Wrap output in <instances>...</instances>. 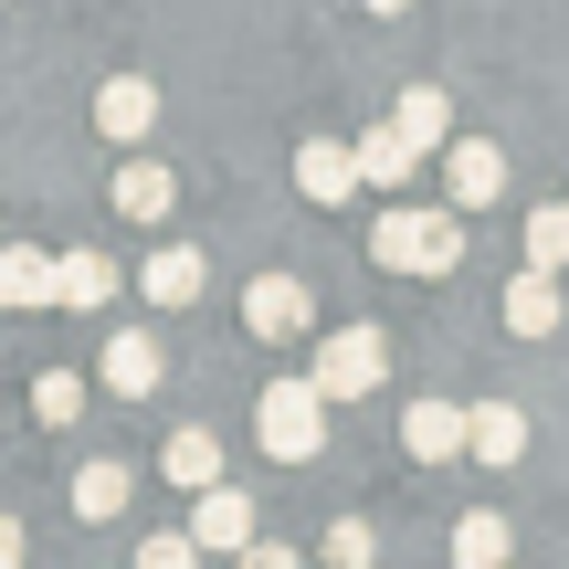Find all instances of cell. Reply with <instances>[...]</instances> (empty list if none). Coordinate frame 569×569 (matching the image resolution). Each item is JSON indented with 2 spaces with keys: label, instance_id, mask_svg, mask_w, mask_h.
<instances>
[{
  "label": "cell",
  "instance_id": "26",
  "mask_svg": "<svg viewBox=\"0 0 569 569\" xmlns=\"http://www.w3.org/2000/svg\"><path fill=\"white\" fill-rule=\"evenodd\" d=\"M232 569H296V549H274V538H253V549L232 559Z\"/></svg>",
  "mask_w": 569,
  "mask_h": 569
},
{
  "label": "cell",
  "instance_id": "12",
  "mask_svg": "<svg viewBox=\"0 0 569 569\" xmlns=\"http://www.w3.org/2000/svg\"><path fill=\"white\" fill-rule=\"evenodd\" d=\"M465 453H475V465H517V453H528V411H517V401L465 411Z\"/></svg>",
  "mask_w": 569,
  "mask_h": 569
},
{
  "label": "cell",
  "instance_id": "3",
  "mask_svg": "<svg viewBox=\"0 0 569 569\" xmlns=\"http://www.w3.org/2000/svg\"><path fill=\"white\" fill-rule=\"evenodd\" d=\"M380 369H390V338H380V327H338V338L317 348V369H306V380H317V401L338 411V401H369V390H380Z\"/></svg>",
  "mask_w": 569,
  "mask_h": 569
},
{
  "label": "cell",
  "instance_id": "16",
  "mask_svg": "<svg viewBox=\"0 0 569 569\" xmlns=\"http://www.w3.org/2000/svg\"><path fill=\"white\" fill-rule=\"evenodd\" d=\"M390 127H401L411 148H443L453 138V96H443V84H411V96L390 106Z\"/></svg>",
  "mask_w": 569,
  "mask_h": 569
},
{
  "label": "cell",
  "instance_id": "14",
  "mask_svg": "<svg viewBox=\"0 0 569 569\" xmlns=\"http://www.w3.org/2000/svg\"><path fill=\"white\" fill-rule=\"evenodd\" d=\"M106 296H117V264H106V253H53V306H74V317H96Z\"/></svg>",
  "mask_w": 569,
  "mask_h": 569
},
{
  "label": "cell",
  "instance_id": "24",
  "mask_svg": "<svg viewBox=\"0 0 569 569\" xmlns=\"http://www.w3.org/2000/svg\"><path fill=\"white\" fill-rule=\"evenodd\" d=\"M317 549H327V569H369V559H380V538H369L359 517H338V528H327Z\"/></svg>",
  "mask_w": 569,
  "mask_h": 569
},
{
  "label": "cell",
  "instance_id": "18",
  "mask_svg": "<svg viewBox=\"0 0 569 569\" xmlns=\"http://www.w3.org/2000/svg\"><path fill=\"white\" fill-rule=\"evenodd\" d=\"M201 274H211L201 253L169 243V253H148V274H138V284H148V306H190V296H201Z\"/></svg>",
  "mask_w": 569,
  "mask_h": 569
},
{
  "label": "cell",
  "instance_id": "19",
  "mask_svg": "<svg viewBox=\"0 0 569 569\" xmlns=\"http://www.w3.org/2000/svg\"><path fill=\"white\" fill-rule=\"evenodd\" d=\"M507 327H517V338H549V327H559V274H517L507 284Z\"/></svg>",
  "mask_w": 569,
  "mask_h": 569
},
{
  "label": "cell",
  "instance_id": "2",
  "mask_svg": "<svg viewBox=\"0 0 569 569\" xmlns=\"http://www.w3.org/2000/svg\"><path fill=\"white\" fill-rule=\"evenodd\" d=\"M253 432H264L274 465H317V453H327V401H317V380H264Z\"/></svg>",
  "mask_w": 569,
  "mask_h": 569
},
{
  "label": "cell",
  "instance_id": "5",
  "mask_svg": "<svg viewBox=\"0 0 569 569\" xmlns=\"http://www.w3.org/2000/svg\"><path fill=\"white\" fill-rule=\"evenodd\" d=\"M96 127L138 148L148 127H159V84H148V74H106V84H96Z\"/></svg>",
  "mask_w": 569,
  "mask_h": 569
},
{
  "label": "cell",
  "instance_id": "20",
  "mask_svg": "<svg viewBox=\"0 0 569 569\" xmlns=\"http://www.w3.org/2000/svg\"><path fill=\"white\" fill-rule=\"evenodd\" d=\"M169 190H180V180H169L159 159H127V169H117V211H127V222H159Z\"/></svg>",
  "mask_w": 569,
  "mask_h": 569
},
{
  "label": "cell",
  "instance_id": "10",
  "mask_svg": "<svg viewBox=\"0 0 569 569\" xmlns=\"http://www.w3.org/2000/svg\"><path fill=\"white\" fill-rule=\"evenodd\" d=\"M190 538H201V549H222V559H243L253 549V507L232 486H201V507H190Z\"/></svg>",
  "mask_w": 569,
  "mask_h": 569
},
{
  "label": "cell",
  "instance_id": "22",
  "mask_svg": "<svg viewBox=\"0 0 569 569\" xmlns=\"http://www.w3.org/2000/svg\"><path fill=\"white\" fill-rule=\"evenodd\" d=\"M528 264H538V274H569V201L528 211Z\"/></svg>",
  "mask_w": 569,
  "mask_h": 569
},
{
  "label": "cell",
  "instance_id": "25",
  "mask_svg": "<svg viewBox=\"0 0 569 569\" xmlns=\"http://www.w3.org/2000/svg\"><path fill=\"white\" fill-rule=\"evenodd\" d=\"M138 569H201V538H148Z\"/></svg>",
  "mask_w": 569,
  "mask_h": 569
},
{
  "label": "cell",
  "instance_id": "15",
  "mask_svg": "<svg viewBox=\"0 0 569 569\" xmlns=\"http://www.w3.org/2000/svg\"><path fill=\"white\" fill-rule=\"evenodd\" d=\"M411 169H422V148H411L401 127L380 117V127H369V138H359V180H369V190H401Z\"/></svg>",
  "mask_w": 569,
  "mask_h": 569
},
{
  "label": "cell",
  "instance_id": "28",
  "mask_svg": "<svg viewBox=\"0 0 569 569\" xmlns=\"http://www.w3.org/2000/svg\"><path fill=\"white\" fill-rule=\"evenodd\" d=\"M369 11H411V0H369Z\"/></svg>",
  "mask_w": 569,
  "mask_h": 569
},
{
  "label": "cell",
  "instance_id": "23",
  "mask_svg": "<svg viewBox=\"0 0 569 569\" xmlns=\"http://www.w3.org/2000/svg\"><path fill=\"white\" fill-rule=\"evenodd\" d=\"M32 411H42V422H74V411H84V380H74V369H42V380H32Z\"/></svg>",
  "mask_w": 569,
  "mask_h": 569
},
{
  "label": "cell",
  "instance_id": "11",
  "mask_svg": "<svg viewBox=\"0 0 569 569\" xmlns=\"http://www.w3.org/2000/svg\"><path fill=\"white\" fill-rule=\"evenodd\" d=\"M32 306H53V253L0 243V317H32Z\"/></svg>",
  "mask_w": 569,
  "mask_h": 569
},
{
  "label": "cell",
  "instance_id": "8",
  "mask_svg": "<svg viewBox=\"0 0 569 569\" xmlns=\"http://www.w3.org/2000/svg\"><path fill=\"white\" fill-rule=\"evenodd\" d=\"M96 369H106V390H117V401H148L169 359H159V338H148V327H127V338H106V359H96Z\"/></svg>",
  "mask_w": 569,
  "mask_h": 569
},
{
  "label": "cell",
  "instance_id": "13",
  "mask_svg": "<svg viewBox=\"0 0 569 569\" xmlns=\"http://www.w3.org/2000/svg\"><path fill=\"white\" fill-rule=\"evenodd\" d=\"M159 475H169V486H190V496H201V486H222V443H211L201 422H180V432L159 443Z\"/></svg>",
  "mask_w": 569,
  "mask_h": 569
},
{
  "label": "cell",
  "instance_id": "21",
  "mask_svg": "<svg viewBox=\"0 0 569 569\" xmlns=\"http://www.w3.org/2000/svg\"><path fill=\"white\" fill-rule=\"evenodd\" d=\"M453 569H507V517H496V507L453 517Z\"/></svg>",
  "mask_w": 569,
  "mask_h": 569
},
{
  "label": "cell",
  "instance_id": "6",
  "mask_svg": "<svg viewBox=\"0 0 569 569\" xmlns=\"http://www.w3.org/2000/svg\"><path fill=\"white\" fill-rule=\"evenodd\" d=\"M296 190L338 211L348 190H369V180H359V148H338V138H306V148H296Z\"/></svg>",
  "mask_w": 569,
  "mask_h": 569
},
{
  "label": "cell",
  "instance_id": "7",
  "mask_svg": "<svg viewBox=\"0 0 569 569\" xmlns=\"http://www.w3.org/2000/svg\"><path fill=\"white\" fill-rule=\"evenodd\" d=\"M243 327L253 338H306V284L296 274H253L243 284Z\"/></svg>",
  "mask_w": 569,
  "mask_h": 569
},
{
  "label": "cell",
  "instance_id": "27",
  "mask_svg": "<svg viewBox=\"0 0 569 569\" xmlns=\"http://www.w3.org/2000/svg\"><path fill=\"white\" fill-rule=\"evenodd\" d=\"M0 569H21V528H11V517H0Z\"/></svg>",
  "mask_w": 569,
  "mask_h": 569
},
{
  "label": "cell",
  "instance_id": "4",
  "mask_svg": "<svg viewBox=\"0 0 569 569\" xmlns=\"http://www.w3.org/2000/svg\"><path fill=\"white\" fill-rule=\"evenodd\" d=\"M443 190H453V211H496V201H507V148L465 138V148L443 159Z\"/></svg>",
  "mask_w": 569,
  "mask_h": 569
},
{
  "label": "cell",
  "instance_id": "1",
  "mask_svg": "<svg viewBox=\"0 0 569 569\" xmlns=\"http://www.w3.org/2000/svg\"><path fill=\"white\" fill-rule=\"evenodd\" d=\"M369 253H380L390 274H422V284H443L453 264H465V222H453V211H380V222H369Z\"/></svg>",
  "mask_w": 569,
  "mask_h": 569
},
{
  "label": "cell",
  "instance_id": "17",
  "mask_svg": "<svg viewBox=\"0 0 569 569\" xmlns=\"http://www.w3.org/2000/svg\"><path fill=\"white\" fill-rule=\"evenodd\" d=\"M127 496H138V475H127V465H106V453L74 475V517H84V528H96V517H127Z\"/></svg>",
  "mask_w": 569,
  "mask_h": 569
},
{
  "label": "cell",
  "instance_id": "9",
  "mask_svg": "<svg viewBox=\"0 0 569 569\" xmlns=\"http://www.w3.org/2000/svg\"><path fill=\"white\" fill-rule=\"evenodd\" d=\"M401 453L411 465H453V453H465V411L453 401H411L401 411Z\"/></svg>",
  "mask_w": 569,
  "mask_h": 569
}]
</instances>
